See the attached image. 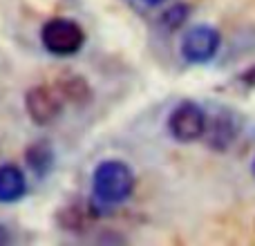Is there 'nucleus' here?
Returning <instances> with one entry per match:
<instances>
[{"label":"nucleus","mask_w":255,"mask_h":246,"mask_svg":"<svg viewBox=\"0 0 255 246\" xmlns=\"http://www.w3.org/2000/svg\"><path fill=\"white\" fill-rule=\"evenodd\" d=\"M136 186L134 170L121 159H106L92 172V195L103 206L124 204Z\"/></svg>","instance_id":"obj_1"},{"label":"nucleus","mask_w":255,"mask_h":246,"mask_svg":"<svg viewBox=\"0 0 255 246\" xmlns=\"http://www.w3.org/2000/svg\"><path fill=\"white\" fill-rule=\"evenodd\" d=\"M40 45L52 56H74L85 45V29L74 18H49L40 27Z\"/></svg>","instance_id":"obj_2"},{"label":"nucleus","mask_w":255,"mask_h":246,"mask_svg":"<svg viewBox=\"0 0 255 246\" xmlns=\"http://www.w3.org/2000/svg\"><path fill=\"white\" fill-rule=\"evenodd\" d=\"M208 115L199 103L181 101L168 115V132L179 143H195L204 136Z\"/></svg>","instance_id":"obj_3"},{"label":"nucleus","mask_w":255,"mask_h":246,"mask_svg":"<svg viewBox=\"0 0 255 246\" xmlns=\"http://www.w3.org/2000/svg\"><path fill=\"white\" fill-rule=\"evenodd\" d=\"M222 47V34L217 27L202 22L186 29L181 38V58L190 65H204L213 61Z\"/></svg>","instance_id":"obj_4"},{"label":"nucleus","mask_w":255,"mask_h":246,"mask_svg":"<svg viewBox=\"0 0 255 246\" xmlns=\"http://www.w3.org/2000/svg\"><path fill=\"white\" fill-rule=\"evenodd\" d=\"M65 97L61 94L58 85H34L25 94V110L31 123L36 125H49L61 117L65 108Z\"/></svg>","instance_id":"obj_5"},{"label":"nucleus","mask_w":255,"mask_h":246,"mask_svg":"<svg viewBox=\"0 0 255 246\" xmlns=\"http://www.w3.org/2000/svg\"><path fill=\"white\" fill-rule=\"evenodd\" d=\"M238 123H235V117L231 112L222 110L220 115L208 117L206 121V130H204L202 139L206 141V145L211 150H217V152H224L229 150V145L238 139Z\"/></svg>","instance_id":"obj_6"},{"label":"nucleus","mask_w":255,"mask_h":246,"mask_svg":"<svg viewBox=\"0 0 255 246\" xmlns=\"http://www.w3.org/2000/svg\"><path fill=\"white\" fill-rule=\"evenodd\" d=\"M27 195V177L16 163L0 166V204H16Z\"/></svg>","instance_id":"obj_7"},{"label":"nucleus","mask_w":255,"mask_h":246,"mask_svg":"<svg viewBox=\"0 0 255 246\" xmlns=\"http://www.w3.org/2000/svg\"><path fill=\"white\" fill-rule=\"evenodd\" d=\"M54 148L47 141H34L25 150V163L36 177H47L54 168Z\"/></svg>","instance_id":"obj_8"},{"label":"nucleus","mask_w":255,"mask_h":246,"mask_svg":"<svg viewBox=\"0 0 255 246\" xmlns=\"http://www.w3.org/2000/svg\"><path fill=\"white\" fill-rule=\"evenodd\" d=\"M58 90H61V94L65 97V101H72V103H85L90 99V88L88 83H85V79H81V76L76 74H67L63 76V79L56 81Z\"/></svg>","instance_id":"obj_9"},{"label":"nucleus","mask_w":255,"mask_h":246,"mask_svg":"<svg viewBox=\"0 0 255 246\" xmlns=\"http://www.w3.org/2000/svg\"><path fill=\"white\" fill-rule=\"evenodd\" d=\"M188 18H190V4L177 2L161 13V25L166 27L168 31H175V29H179L181 25H186Z\"/></svg>","instance_id":"obj_10"},{"label":"nucleus","mask_w":255,"mask_h":246,"mask_svg":"<svg viewBox=\"0 0 255 246\" xmlns=\"http://www.w3.org/2000/svg\"><path fill=\"white\" fill-rule=\"evenodd\" d=\"M235 85L238 88H244L249 92V90H255V65L249 67V70H244L242 74L235 79Z\"/></svg>","instance_id":"obj_11"},{"label":"nucleus","mask_w":255,"mask_h":246,"mask_svg":"<svg viewBox=\"0 0 255 246\" xmlns=\"http://www.w3.org/2000/svg\"><path fill=\"white\" fill-rule=\"evenodd\" d=\"M9 242H11V235H9V231L4 229L2 224H0V246H2V244H9Z\"/></svg>","instance_id":"obj_12"},{"label":"nucleus","mask_w":255,"mask_h":246,"mask_svg":"<svg viewBox=\"0 0 255 246\" xmlns=\"http://www.w3.org/2000/svg\"><path fill=\"white\" fill-rule=\"evenodd\" d=\"M141 2H145V4H161V2H166V0H141Z\"/></svg>","instance_id":"obj_13"},{"label":"nucleus","mask_w":255,"mask_h":246,"mask_svg":"<svg viewBox=\"0 0 255 246\" xmlns=\"http://www.w3.org/2000/svg\"><path fill=\"white\" fill-rule=\"evenodd\" d=\"M251 172H253V177H255V159H253V163H251Z\"/></svg>","instance_id":"obj_14"}]
</instances>
